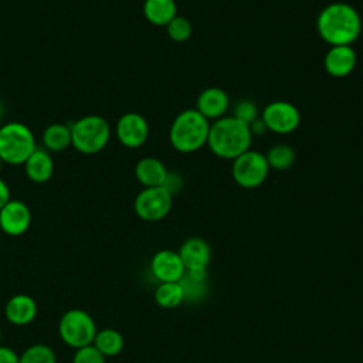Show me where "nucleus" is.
Masks as SVG:
<instances>
[{"label":"nucleus","instance_id":"20e7f679","mask_svg":"<svg viewBox=\"0 0 363 363\" xmlns=\"http://www.w3.org/2000/svg\"><path fill=\"white\" fill-rule=\"evenodd\" d=\"M69 128L71 146L84 155L99 153L111 139V126L108 121L99 115L82 116Z\"/></svg>","mask_w":363,"mask_h":363},{"label":"nucleus","instance_id":"a878e982","mask_svg":"<svg viewBox=\"0 0 363 363\" xmlns=\"http://www.w3.org/2000/svg\"><path fill=\"white\" fill-rule=\"evenodd\" d=\"M166 33L169 38L174 43H184L190 38L193 33L191 23L183 17V16H176L167 26H166Z\"/></svg>","mask_w":363,"mask_h":363},{"label":"nucleus","instance_id":"c85d7f7f","mask_svg":"<svg viewBox=\"0 0 363 363\" xmlns=\"http://www.w3.org/2000/svg\"><path fill=\"white\" fill-rule=\"evenodd\" d=\"M184 186V179L183 176L179 173V172H172L169 170L167 172V176H166V180L163 183V187L170 193V194H176L179 193Z\"/></svg>","mask_w":363,"mask_h":363},{"label":"nucleus","instance_id":"72a5a7b5","mask_svg":"<svg viewBox=\"0 0 363 363\" xmlns=\"http://www.w3.org/2000/svg\"><path fill=\"white\" fill-rule=\"evenodd\" d=\"M3 164H4V162L1 160V157H0V172H1V167H3Z\"/></svg>","mask_w":363,"mask_h":363},{"label":"nucleus","instance_id":"393cba45","mask_svg":"<svg viewBox=\"0 0 363 363\" xmlns=\"http://www.w3.org/2000/svg\"><path fill=\"white\" fill-rule=\"evenodd\" d=\"M20 363H57V356L48 345L35 343L20 354Z\"/></svg>","mask_w":363,"mask_h":363},{"label":"nucleus","instance_id":"bb28decb","mask_svg":"<svg viewBox=\"0 0 363 363\" xmlns=\"http://www.w3.org/2000/svg\"><path fill=\"white\" fill-rule=\"evenodd\" d=\"M233 116L250 125L259 116V112L257 104L251 99H240L233 105Z\"/></svg>","mask_w":363,"mask_h":363},{"label":"nucleus","instance_id":"4468645a","mask_svg":"<svg viewBox=\"0 0 363 363\" xmlns=\"http://www.w3.org/2000/svg\"><path fill=\"white\" fill-rule=\"evenodd\" d=\"M230 96L220 86H208L203 89L196 101V109L210 122L225 116L230 109Z\"/></svg>","mask_w":363,"mask_h":363},{"label":"nucleus","instance_id":"6ab92c4d","mask_svg":"<svg viewBox=\"0 0 363 363\" xmlns=\"http://www.w3.org/2000/svg\"><path fill=\"white\" fill-rule=\"evenodd\" d=\"M142 11L150 24L166 27L177 16V4L174 0H145Z\"/></svg>","mask_w":363,"mask_h":363},{"label":"nucleus","instance_id":"f257e3e1","mask_svg":"<svg viewBox=\"0 0 363 363\" xmlns=\"http://www.w3.org/2000/svg\"><path fill=\"white\" fill-rule=\"evenodd\" d=\"M319 37L332 45H352L362 33V17L349 3L333 1L325 6L316 18Z\"/></svg>","mask_w":363,"mask_h":363},{"label":"nucleus","instance_id":"423d86ee","mask_svg":"<svg viewBox=\"0 0 363 363\" xmlns=\"http://www.w3.org/2000/svg\"><path fill=\"white\" fill-rule=\"evenodd\" d=\"M96 332L94 318L86 311L78 308L67 311L58 322V333L61 340L72 349L92 345Z\"/></svg>","mask_w":363,"mask_h":363},{"label":"nucleus","instance_id":"dca6fc26","mask_svg":"<svg viewBox=\"0 0 363 363\" xmlns=\"http://www.w3.org/2000/svg\"><path fill=\"white\" fill-rule=\"evenodd\" d=\"M179 255L186 269L207 268L211 259V250L208 242L200 237L187 238L179 248Z\"/></svg>","mask_w":363,"mask_h":363},{"label":"nucleus","instance_id":"f3484780","mask_svg":"<svg viewBox=\"0 0 363 363\" xmlns=\"http://www.w3.org/2000/svg\"><path fill=\"white\" fill-rule=\"evenodd\" d=\"M167 172L164 163L153 156L142 157L135 166V177L143 187L163 186Z\"/></svg>","mask_w":363,"mask_h":363},{"label":"nucleus","instance_id":"2f4dec72","mask_svg":"<svg viewBox=\"0 0 363 363\" xmlns=\"http://www.w3.org/2000/svg\"><path fill=\"white\" fill-rule=\"evenodd\" d=\"M11 199V194H10V187L9 184L0 177V208Z\"/></svg>","mask_w":363,"mask_h":363},{"label":"nucleus","instance_id":"f704fd0d","mask_svg":"<svg viewBox=\"0 0 363 363\" xmlns=\"http://www.w3.org/2000/svg\"><path fill=\"white\" fill-rule=\"evenodd\" d=\"M1 336H3V335H1V329H0V345H1Z\"/></svg>","mask_w":363,"mask_h":363},{"label":"nucleus","instance_id":"cd10ccee","mask_svg":"<svg viewBox=\"0 0 363 363\" xmlns=\"http://www.w3.org/2000/svg\"><path fill=\"white\" fill-rule=\"evenodd\" d=\"M72 363H105V356L94 345H88L75 349Z\"/></svg>","mask_w":363,"mask_h":363},{"label":"nucleus","instance_id":"4be33fe9","mask_svg":"<svg viewBox=\"0 0 363 363\" xmlns=\"http://www.w3.org/2000/svg\"><path fill=\"white\" fill-rule=\"evenodd\" d=\"M155 301L163 309H173L184 302L179 282H160L155 291Z\"/></svg>","mask_w":363,"mask_h":363},{"label":"nucleus","instance_id":"b1692460","mask_svg":"<svg viewBox=\"0 0 363 363\" xmlns=\"http://www.w3.org/2000/svg\"><path fill=\"white\" fill-rule=\"evenodd\" d=\"M179 284H180L182 289H183L184 302H189V303L200 302L208 294V284H207V281L196 279V278L190 277L187 272H184V275L180 278Z\"/></svg>","mask_w":363,"mask_h":363},{"label":"nucleus","instance_id":"0eeeda50","mask_svg":"<svg viewBox=\"0 0 363 363\" xmlns=\"http://www.w3.org/2000/svg\"><path fill=\"white\" fill-rule=\"evenodd\" d=\"M265 153L248 149L233 160L231 174L234 182L244 189L259 187L269 174Z\"/></svg>","mask_w":363,"mask_h":363},{"label":"nucleus","instance_id":"473e14b6","mask_svg":"<svg viewBox=\"0 0 363 363\" xmlns=\"http://www.w3.org/2000/svg\"><path fill=\"white\" fill-rule=\"evenodd\" d=\"M3 115H4V105H3V102L0 99V119L3 118Z\"/></svg>","mask_w":363,"mask_h":363},{"label":"nucleus","instance_id":"7c9ffc66","mask_svg":"<svg viewBox=\"0 0 363 363\" xmlns=\"http://www.w3.org/2000/svg\"><path fill=\"white\" fill-rule=\"evenodd\" d=\"M250 130H251L252 136H261V135H264L267 132V126L262 122V119L258 116L254 122L250 123Z\"/></svg>","mask_w":363,"mask_h":363},{"label":"nucleus","instance_id":"412c9836","mask_svg":"<svg viewBox=\"0 0 363 363\" xmlns=\"http://www.w3.org/2000/svg\"><path fill=\"white\" fill-rule=\"evenodd\" d=\"M92 345L105 356V357H112L118 356L123 346H125V339L121 332L112 328H105L102 330H98Z\"/></svg>","mask_w":363,"mask_h":363},{"label":"nucleus","instance_id":"39448f33","mask_svg":"<svg viewBox=\"0 0 363 363\" xmlns=\"http://www.w3.org/2000/svg\"><path fill=\"white\" fill-rule=\"evenodd\" d=\"M37 149L33 130L21 122H7L0 126V157L7 164H24Z\"/></svg>","mask_w":363,"mask_h":363},{"label":"nucleus","instance_id":"9b49d317","mask_svg":"<svg viewBox=\"0 0 363 363\" xmlns=\"http://www.w3.org/2000/svg\"><path fill=\"white\" fill-rule=\"evenodd\" d=\"M31 224V211L21 200L10 199L0 208V230L11 237L23 235Z\"/></svg>","mask_w":363,"mask_h":363},{"label":"nucleus","instance_id":"7ed1b4c3","mask_svg":"<svg viewBox=\"0 0 363 363\" xmlns=\"http://www.w3.org/2000/svg\"><path fill=\"white\" fill-rule=\"evenodd\" d=\"M210 121L196 108L182 111L169 128V142L180 153H193L207 145Z\"/></svg>","mask_w":363,"mask_h":363},{"label":"nucleus","instance_id":"5701e85b","mask_svg":"<svg viewBox=\"0 0 363 363\" xmlns=\"http://www.w3.org/2000/svg\"><path fill=\"white\" fill-rule=\"evenodd\" d=\"M269 169L272 170H286L295 162V150L286 143H275L265 153Z\"/></svg>","mask_w":363,"mask_h":363},{"label":"nucleus","instance_id":"f8f14e48","mask_svg":"<svg viewBox=\"0 0 363 363\" xmlns=\"http://www.w3.org/2000/svg\"><path fill=\"white\" fill-rule=\"evenodd\" d=\"M150 271L159 282H179L186 268L177 251L160 250L152 257Z\"/></svg>","mask_w":363,"mask_h":363},{"label":"nucleus","instance_id":"ddd939ff","mask_svg":"<svg viewBox=\"0 0 363 363\" xmlns=\"http://www.w3.org/2000/svg\"><path fill=\"white\" fill-rule=\"evenodd\" d=\"M357 54L352 45H332L323 57L325 71L335 78H345L353 72Z\"/></svg>","mask_w":363,"mask_h":363},{"label":"nucleus","instance_id":"6e6552de","mask_svg":"<svg viewBox=\"0 0 363 363\" xmlns=\"http://www.w3.org/2000/svg\"><path fill=\"white\" fill-rule=\"evenodd\" d=\"M173 206V194L163 186L143 187L133 203L135 213L143 221H159L164 218Z\"/></svg>","mask_w":363,"mask_h":363},{"label":"nucleus","instance_id":"1a4fd4ad","mask_svg":"<svg viewBox=\"0 0 363 363\" xmlns=\"http://www.w3.org/2000/svg\"><path fill=\"white\" fill-rule=\"evenodd\" d=\"M259 118L267 126V130L275 135H289L301 125L299 109L288 101H272L265 105Z\"/></svg>","mask_w":363,"mask_h":363},{"label":"nucleus","instance_id":"2eb2a0df","mask_svg":"<svg viewBox=\"0 0 363 363\" xmlns=\"http://www.w3.org/2000/svg\"><path fill=\"white\" fill-rule=\"evenodd\" d=\"M4 316L11 325L26 326L37 316V302L27 294H17L7 301Z\"/></svg>","mask_w":363,"mask_h":363},{"label":"nucleus","instance_id":"c756f323","mask_svg":"<svg viewBox=\"0 0 363 363\" xmlns=\"http://www.w3.org/2000/svg\"><path fill=\"white\" fill-rule=\"evenodd\" d=\"M0 363H20V354L14 349L0 345Z\"/></svg>","mask_w":363,"mask_h":363},{"label":"nucleus","instance_id":"9d476101","mask_svg":"<svg viewBox=\"0 0 363 363\" xmlns=\"http://www.w3.org/2000/svg\"><path fill=\"white\" fill-rule=\"evenodd\" d=\"M115 133L122 146L138 149L143 146L149 138V123L143 115L138 112H126L118 119Z\"/></svg>","mask_w":363,"mask_h":363},{"label":"nucleus","instance_id":"aec40b11","mask_svg":"<svg viewBox=\"0 0 363 363\" xmlns=\"http://www.w3.org/2000/svg\"><path fill=\"white\" fill-rule=\"evenodd\" d=\"M41 140L47 152H62L71 146V128L64 123H51L44 129Z\"/></svg>","mask_w":363,"mask_h":363},{"label":"nucleus","instance_id":"a211bd4d","mask_svg":"<svg viewBox=\"0 0 363 363\" xmlns=\"http://www.w3.org/2000/svg\"><path fill=\"white\" fill-rule=\"evenodd\" d=\"M24 172L33 183H45L54 174V160L45 149H35L24 162Z\"/></svg>","mask_w":363,"mask_h":363},{"label":"nucleus","instance_id":"f03ea898","mask_svg":"<svg viewBox=\"0 0 363 363\" xmlns=\"http://www.w3.org/2000/svg\"><path fill=\"white\" fill-rule=\"evenodd\" d=\"M252 133L250 125L233 115H225L210 123L207 145L210 152L224 160H234L251 149Z\"/></svg>","mask_w":363,"mask_h":363}]
</instances>
